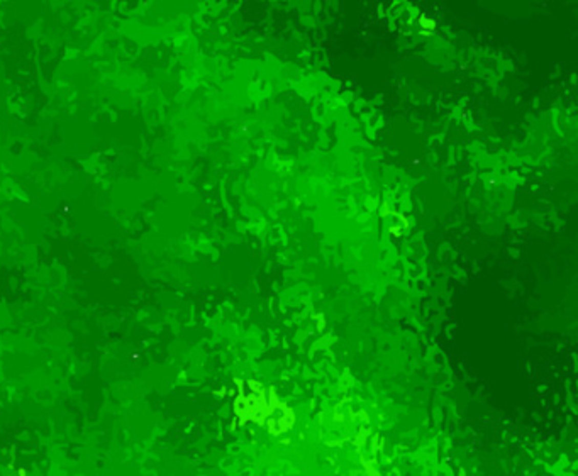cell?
Returning <instances> with one entry per match:
<instances>
[{
    "label": "cell",
    "instance_id": "obj_1",
    "mask_svg": "<svg viewBox=\"0 0 578 476\" xmlns=\"http://www.w3.org/2000/svg\"><path fill=\"white\" fill-rule=\"evenodd\" d=\"M417 26L419 28H421V32H424V34H429V32H433V31H436V20L434 19H431L429 15H419V19H417Z\"/></svg>",
    "mask_w": 578,
    "mask_h": 476
}]
</instances>
